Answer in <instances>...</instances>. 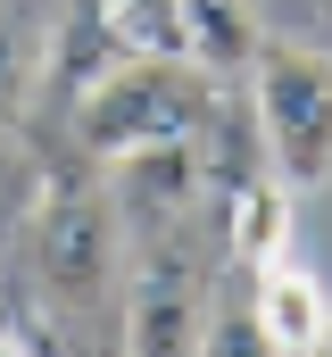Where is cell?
<instances>
[{
    "label": "cell",
    "mask_w": 332,
    "mask_h": 357,
    "mask_svg": "<svg viewBox=\"0 0 332 357\" xmlns=\"http://www.w3.org/2000/svg\"><path fill=\"white\" fill-rule=\"evenodd\" d=\"M83 150L91 158H133V150H158V142H191L208 125V84H199V59H150V50H125V67H108L100 84L83 91Z\"/></svg>",
    "instance_id": "obj_1"
},
{
    "label": "cell",
    "mask_w": 332,
    "mask_h": 357,
    "mask_svg": "<svg viewBox=\"0 0 332 357\" xmlns=\"http://www.w3.org/2000/svg\"><path fill=\"white\" fill-rule=\"evenodd\" d=\"M249 100H257L266 167L291 191L332 183V50H316V42H266L249 59Z\"/></svg>",
    "instance_id": "obj_2"
},
{
    "label": "cell",
    "mask_w": 332,
    "mask_h": 357,
    "mask_svg": "<svg viewBox=\"0 0 332 357\" xmlns=\"http://www.w3.org/2000/svg\"><path fill=\"white\" fill-rule=\"evenodd\" d=\"M116 225H125V208L100 199L91 183H50L42 191V208H33V274H42V291L59 307H83V299H100L116 282V258H125Z\"/></svg>",
    "instance_id": "obj_3"
},
{
    "label": "cell",
    "mask_w": 332,
    "mask_h": 357,
    "mask_svg": "<svg viewBox=\"0 0 332 357\" xmlns=\"http://www.w3.org/2000/svg\"><path fill=\"white\" fill-rule=\"evenodd\" d=\"M324 324H332V299L324 282L299 266V258H274V266H257V291H249V333L266 341V349H324Z\"/></svg>",
    "instance_id": "obj_4"
},
{
    "label": "cell",
    "mask_w": 332,
    "mask_h": 357,
    "mask_svg": "<svg viewBox=\"0 0 332 357\" xmlns=\"http://www.w3.org/2000/svg\"><path fill=\"white\" fill-rule=\"evenodd\" d=\"M208 341V307L191 291V274H142V291L125 299V349L133 357H191Z\"/></svg>",
    "instance_id": "obj_5"
},
{
    "label": "cell",
    "mask_w": 332,
    "mask_h": 357,
    "mask_svg": "<svg viewBox=\"0 0 332 357\" xmlns=\"http://www.w3.org/2000/svg\"><path fill=\"white\" fill-rule=\"evenodd\" d=\"M291 199H299V191L274 175V167L249 175L241 191H233V258H241L249 274L274 266V258H291V241H299V225H291L299 208H291Z\"/></svg>",
    "instance_id": "obj_6"
},
{
    "label": "cell",
    "mask_w": 332,
    "mask_h": 357,
    "mask_svg": "<svg viewBox=\"0 0 332 357\" xmlns=\"http://www.w3.org/2000/svg\"><path fill=\"white\" fill-rule=\"evenodd\" d=\"M183 50L199 59V75H233L266 50L257 0H183Z\"/></svg>",
    "instance_id": "obj_7"
},
{
    "label": "cell",
    "mask_w": 332,
    "mask_h": 357,
    "mask_svg": "<svg viewBox=\"0 0 332 357\" xmlns=\"http://www.w3.org/2000/svg\"><path fill=\"white\" fill-rule=\"evenodd\" d=\"M100 33L116 50H150V59H191L183 50V0H91Z\"/></svg>",
    "instance_id": "obj_8"
},
{
    "label": "cell",
    "mask_w": 332,
    "mask_h": 357,
    "mask_svg": "<svg viewBox=\"0 0 332 357\" xmlns=\"http://www.w3.org/2000/svg\"><path fill=\"white\" fill-rule=\"evenodd\" d=\"M324 349H332V324H324Z\"/></svg>",
    "instance_id": "obj_9"
}]
</instances>
